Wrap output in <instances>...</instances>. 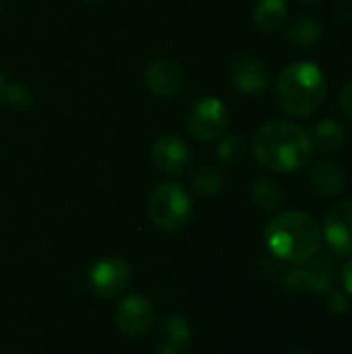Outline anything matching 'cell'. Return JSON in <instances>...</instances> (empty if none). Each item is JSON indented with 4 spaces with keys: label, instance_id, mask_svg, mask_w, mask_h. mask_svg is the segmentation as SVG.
<instances>
[{
    "label": "cell",
    "instance_id": "6da1fadb",
    "mask_svg": "<svg viewBox=\"0 0 352 354\" xmlns=\"http://www.w3.org/2000/svg\"><path fill=\"white\" fill-rule=\"evenodd\" d=\"M309 133L293 120L266 122L253 139L255 160L274 172H297L311 158Z\"/></svg>",
    "mask_w": 352,
    "mask_h": 354
},
{
    "label": "cell",
    "instance_id": "7a4b0ae2",
    "mask_svg": "<svg viewBox=\"0 0 352 354\" xmlns=\"http://www.w3.org/2000/svg\"><path fill=\"white\" fill-rule=\"evenodd\" d=\"M263 234L272 255L288 263H303L315 257L324 241L319 224L299 209L276 214Z\"/></svg>",
    "mask_w": 352,
    "mask_h": 354
},
{
    "label": "cell",
    "instance_id": "3957f363",
    "mask_svg": "<svg viewBox=\"0 0 352 354\" xmlns=\"http://www.w3.org/2000/svg\"><path fill=\"white\" fill-rule=\"evenodd\" d=\"M328 93L326 73L309 60H297L282 68L276 81L278 106L293 118L315 114Z\"/></svg>",
    "mask_w": 352,
    "mask_h": 354
},
{
    "label": "cell",
    "instance_id": "277c9868",
    "mask_svg": "<svg viewBox=\"0 0 352 354\" xmlns=\"http://www.w3.org/2000/svg\"><path fill=\"white\" fill-rule=\"evenodd\" d=\"M193 212L189 191L178 183H162L147 199V216L162 232H178L187 226Z\"/></svg>",
    "mask_w": 352,
    "mask_h": 354
},
{
    "label": "cell",
    "instance_id": "5b68a950",
    "mask_svg": "<svg viewBox=\"0 0 352 354\" xmlns=\"http://www.w3.org/2000/svg\"><path fill=\"white\" fill-rule=\"evenodd\" d=\"M228 124H230L228 108L222 100H218L214 95L199 97L189 108L187 129L199 141L210 143V141L222 139L224 133L228 131Z\"/></svg>",
    "mask_w": 352,
    "mask_h": 354
},
{
    "label": "cell",
    "instance_id": "8992f818",
    "mask_svg": "<svg viewBox=\"0 0 352 354\" xmlns=\"http://www.w3.org/2000/svg\"><path fill=\"white\" fill-rule=\"evenodd\" d=\"M133 278L131 266L116 255L100 259L89 272V286L102 299H114L122 295Z\"/></svg>",
    "mask_w": 352,
    "mask_h": 354
},
{
    "label": "cell",
    "instance_id": "52a82bcc",
    "mask_svg": "<svg viewBox=\"0 0 352 354\" xmlns=\"http://www.w3.org/2000/svg\"><path fill=\"white\" fill-rule=\"evenodd\" d=\"M228 77H230V83L241 93H247V95L263 93L272 83V75H270L268 64L253 54H237L230 60Z\"/></svg>",
    "mask_w": 352,
    "mask_h": 354
},
{
    "label": "cell",
    "instance_id": "ba28073f",
    "mask_svg": "<svg viewBox=\"0 0 352 354\" xmlns=\"http://www.w3.org/2000/svg\"><path fill=\"white\" fill-rule=\"evenodd\" d=\"M149 158H151V164L160 172L170 174V176H178L187 172L193 164V151L189 143L172 133H166L156 139Z\"/></svg>",
    "mask_w": 352,
    "mask_h": 354
},
{
    "label": "cell",
    "instance_id": "9c48e42d",
    "mask_svg": "<svg viewBox=\"0 0 352 354\" xmlns=\"http://www.w3.org/2000/svg\"><path fill=\"white\" fill-rule=\"evenodd\" d=\"M284 284L299 292V290H309L313 295H328L334 286V270L330 261L324 259H307L299 263L297 270L286 272Z\"/></svg>",
    "mask_w": 352,
    "mask_h": 354
},
{
    "label": "cell",
    "instance_id": "30bf717a",
    "mask_svg": "<svg viewBox=\"0 0 352 354\" xmlns=\"http://www.w3.org/2000/svg\"><path fill=\"white\" fill-rule=\"evenodd\" d=\"M322 236L336 255H352V199L334 203L324 218Z\"/></svg>",
    "mask_w": 352,
    "mask_h": 354
},
{
    "label": "cell",
    "instance_id": "8fae6325",
    "mask_svg": "<svg viewBox=\"0 0 352 354\" xmlns=\"http://www.w3.org/2000/svg\"><path fill=\"white\" fill-rule=\"evenodd\" d=\"M114 322H116V328L127 338H141L149 332L154 324L151 303L141 295H131L118 305Z\"/></svg>",
    "mask_w": 352,
    "mask_h": 354
},
{
    "label": "cell",
    "instance_id": "7c38bea8",
    "mask_svg": "<svg viewBox=\"0 0 352 354\" xmlns=\"http://www.w3.org/2000/svg\"><path fill=\"white\" fill-rule=\"evenodd\" d=\"M145 85L158 97H172L185 87V71L176 60H156L145 71Z\"/></svg>",
    "mask_w": 352,
    "mask_h": 354
},
{
    "label": "cell",
    "instance_id": "4fadbf2b",
    "mask_svg": "<svg viewBox=\"0 0 352 354\" xmlns=\"http://www.w3.org/2000/svg\"><path fill=\"white\" fill-rule=\"evenodd\" d=\"M311 187L324 197H338L346 189V172L334 160H319L309 170Z\"/></svg>",
    "mask_w": 352,
    "mask_h": 354
},
{
    "label": "cell",
    "instance_id": "5bb4252c",
    "mask_svg": "<svg viewBox=\"0 0 352 354\" xmlns=\"http://www.w3.org/2000/svg\"><path fill=\"white\" fill-rule=\"evenodd\" d=\"M191 342V328L183 317H168L160 326L158 353L160 354H187Z\"/></svg>",
    "mask_w": 352,
    "mask_h": 354
},
{
    "label": "cell",
    "instance_id": "9a60e30c",
    "mask_svg": "<svg viewBox=\"0 0 352 354\" xmlns=\"http://www.w3.org/2000/svg\"><path fill=\"white\" fill-rule=\"evenodd\" d=\"M253 21L266 33L280 31L288 21L286 0H259L253 8Z\"/></svg>",
    "mask_w": 352,
    "mask_h": 354
},
{
    "label": "cell",
    "instance_id": "2e32d148",
    "mask_svg": "<svg viewBox=\"0 0 352 354\" xmlns=\"http://www.w3.org/2000/svg\"><path fill=\"white\" fill-rule=\"evenodd\" d=\"M309 137H311V145H315L319 151L334 153L340 151L342 145L346 143V129L334 118H324L313 127Z\"/></svg>",
    "mask_w": 352,
    "mask_h": 354
},
{
    "label": "cell",
    "instance_id": "e0dca14e",
    "mask_svg": "<svg viewBox=\"0 0 352 354\" xmlns=\"http://www.w3.org/2000/svg\"><path fill=\"white\" fill-rule=\"evenodd\" d=\"M286 37L297 48H309L315 46L324 37V25L309 15H299L290 21Z\"/></svg>",
    "mask_w": 352,
    "mask_h": 354
},
{
    "label": "cell",
    "instance_id": "ac0fdd59",
    "mask_svg": "<svg viewBox=\"0 0 352 354\" xmlns=\"http://www.w3.org/2000/svg\"><path fill=\"white\" fill-rule=\"evenodd\" d=\"M251 195H253V201L266 212H278L284 203V189L276 180H270V178L255 180L251 187Z\"/></svg>",
    "mask_w": 352,
    "mask_h": 354
},
{
    "label": "cell",
    "instance_id": "d6986e66",
    "mask_svg": "<svg viewBox=\"0 0 352 354\" xmlns=\"http://www.w3.org/2000/svg\"><path fill=\"white\" fill-rule=\"evenodd\" d=\"M247 156V141L243 135H226L218 145V160L224 166H239Z\"/></svg>",
    "mask_w": 352,
    "mask_h": 354
},
{
    "label": "cell",
    "instance_id": "ffe728a7",
    "mask_svg": "<svg viewBox=\"0 0 352 354\" xmlns=\"http://www.w3.org/2000/svg\"><path fill=\"white\" fill-rule=\"evenodd\" d=\"M224 185V176L222 172L212 166V164H205L201 166L195 174H193V187L199 195H205V197H212L216 195Z\"/></svg>",
    "mask_w": 352,
    "mask_h": 354
},
{
    "label": "cell",
    "instance_id": "44dd1931",
    "mask_svg": "<svg viewBox=\"0 0 352 354\" xmlns=\"http://www.w3.org/2000/svg\"><path fill=\"white\" fill-rule=\"evenodd\" d=\"M4 100H6L12 108H25V106L31 104V95H29V91H27L21 83H6Z\"/></svg>",
    "mask_w": 352,
    "mask_h": 354
},
{
    "label": "cell",
    "instance_id": "7402d4cb",
    "mask_svg": "<svg viewBox=\"0 0 352 354\" xmlns=\"http://www.w3.org/2000/svg\"><path fill=\"white\" fill-rule=\"evenodd\" d=\"M328 307H330V311L332 313H336V315H342V313H346L349 311V297L344 295V292H340V290H330L328 295Z\"/></svg>",
    "mask_w": 352,
    "mask_h": 354
},
{
    "label": "cell",
    "instance_id": "603a6c76",
    "mask_svg": "<svg viewBox=\"0 0 352 354\" xmlns=\"http://www.w3.org/2000/svg\"><path fill=\"white\" fill-rule=\"evenodd\" d=\"M340 108L342 112L346 114V118L352 120V79L342 87V93H340Z\"/></svg>",
    "mask_w": 352,
    "mask_h": 354
},
{
    "label": "cell",
    "instance_id": "cb8c5ba5",
    "mask_svg": "<svg viewBox=\"0 0 352 354\" xmlns=\"http://www.w3.org/2000/svg\"><path fill=\"white\" fill-rule=\"evenodd\" d=\"M342 286L349 295H352V255L351 259L342 266Z\"/></svg>",
    "mask_w": 352,
    "mask_h": 354
},
{
    "label": "cell",
    "instance_id": "d4e9b609",
    "mask_svg": "<svg viewBox=\"0 0 352 354\" xmlns=\"http://www.w3.org/2000/svg\"><path fill=\"white\" fill-rule=\"evenodd\" d=\"M4 89H6V77L0 73V102L4 100Z\"/></svg>",
    "mask_w": 352,
    "mask_h": 354
},
{
    "label": "cell",
    "instance_id": "484cf974",
    "mask_svg": "<svg viewBox=\"0 0 352 354\" xmlns=\"http://www.w3.org/2000/svg\"><path fill=\"white\" fill-rule=\"evenodd\" d=\"M301 4H307V6H317V4H322L324 0H299Z\"/></svg>",
    "mask_w": 352,
    "mask_h": 354
},
{
    "label": "cell",
    "instance_id": "4316f807",
    "mask_svg": "<svg viewBox=\"0 0 352 354\" xmlns=\"http://www.w3.org/2000/svg\"><path fill=\"white\" fill-rule=\"evenodd\" d=\"M288 354H311V353H307V351H293V353H288Z\"/></svg>",
    "mask_w": 352,
    "mask_h": 354
},
{
    "label": "cell",
    "instance_id": "83f0119b",
    "mask_svg": "<svg viewBox=\"0 0 352 354\" xmlns=\"http://www.w3.org/2000/svg\"><path fill=\"white\" fill-rule=\"evenodd\" d=\"M81 2H87V4H95V2H102V0H81Z\"/></svg>",
    "mask_w": 352,
    "mask_h": 354
}]
</instances>
